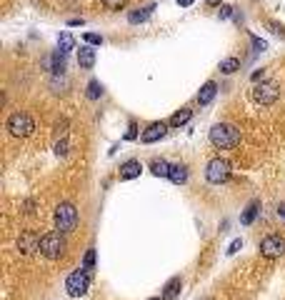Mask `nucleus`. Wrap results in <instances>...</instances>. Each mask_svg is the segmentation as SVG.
<instances>
[{
  "mask_svg": "<svg viewBox=\"0 0 285 300\" xmlns=\"http://www.w3.org/2000/svg\"><path fill=\"white\" fill-rule=\"evenodd\" d=\"M153 10H155V5H145V8H138V10H133V13H130L128 15V20H130V23H133V25H138V23H145V20L153 15Z\"/></svg>",
  "mask_w": 285,
  "mask_h": 300,
  "instance_id": "obj_13",
  "label": "nucleus"
},
{
  "mask_svg": "<svg viewBox=\"0 0 285 300\" xmlns=\"http://www.w3.org/2000/svg\"><path fill=\"white\" fill-rule=\"evenodd\" d=\"M278 88L273 83H260V85H255V90H253V98H255V103H263V105H270V103H275L278 100Z\"/></svg>",
  "mask_w": 285,
  "mask_h": 300,
  "instance_id": "obj_8",
  "label": "nucleus"
},
{
  "mask_svg": "<svg viewBox=\"0 0 285 300\" xmlns=\"http://www.w3.org/2000/svg\"><path fill=\"white\" fill-rule=\"evenodd\" d=\"M93 265H95V250L90 248V250L85 253V263H83V268H85V270H93Z\"/></svg>",
  "mask_w": 285,
  "mask_h": 300,
  "instance_id": "obj_24",
  "label": "nucleus"
},
{
  "mask_svg": "<svg viewBox=\"0 0 285 300\" xmlns=\"http://www.w3.org/2000/svg\"><path fill=\"white\" fill-rule=\"evenodd\" d=\"M170 168H173V165H168L165 160H153V165H150L153 175H158V178H168V175H170Z\"/></svg>",
  "mask_w": 285,
  "mask_h": 300,
  "instance_id": "obj_19",
  "label": "nucleus"
},
{
  "mask_svg": "<svg viewBox=\"0 0 285 300\" xmlns=\"http://www.w3.org/2000/svg\"><path fill=\"white\" fill-rule=\"evenodd\" d=\"M68 25L70 28H78V25H85V20L83 18H73V20H68Z\"/></svg>",
  "mask_w": 285,
  "mask_h": 300,
  "instance_id": "obj_32",
  "label": "nucleus"
},
{
  "mask_svg": "<svg viewBox=\"0 0 285 300\" xmlns=\"http://www.w3.org/2000/svg\"><path fill=\"white\" fill-rule=\"evenodd\" d=\"M83 40L88 43V45H103V38H100V35H95V33H85V35H83Z\"/></svg>",
  "mask_w": 285,
  "mask_h": 300,
  "instance_id": "obj_25",
  "label": "nucleus"
},
{
  "mask_svg": "<svg viewBox=\"0 0 285 300\" xmlns=\"http://www.w3.org/2000/svg\"><path fill=\"white\" fill-rule=\"evenodd\" d=\"M58 48L65 50V53L73 50V48H75V38H73L70 33H60V35H58Z\"/></svg>",
  "mask_w": 285,
  "mask_h": 300,
  "instance_id": "obj_20",
  "label": "nucleus"
},
{
  "mask_svg": "<svg viewBox=\"0 0 285 300\" xmlns=\"http://www.w3.org/2000/svg\"><path fill=\"white\" fill-rule=\"evenodd\" d=\"M278 213H280V215L285 218V203H280V208H278Z\"/></svg>",
  "mask_w": 285,
  "mask_h": 300,
  "instance_id": "obj_36",
  "label": "nucleus"
},
{
  "mask_svg": "<svg viewBox=\"0 0 285 300\" xmlns=\"http://www.w3.org/2000/svg\"><path fill=\"white\" fill-rule=\"evenodd\" d=\"M175 185H183L185 180H188V168L185 165H173L170 168V175H168Z\"/></svg>",
  "mask_w": 285,
  "mask_h": 300,
  "instance_id": "obj_16",
  "label": "nucleus"
},
{
  "mask_svg": "<svg viewBox=\"0 0 285 300\" xmlns=\"http://www.w3.org/2000/svg\"><path fill=\"white\" fill-rule=\"evenodd\" d=\"M135 138V125H130V130L125 133V140H133Z\"/></svg>",
  "mask_w": 285,
  "mask_h": 300,
  "instance_id": "obj_33",
  "label": "nucleus"
},
{
  "mask_svg": "<svg viewBox=\"0 0 285 300\" xmlns=\"http://www.w3.org/2000/svg\"><path fill=\"white\" fill-rule=\"evenodd\" d=\"M205 178H208V183H213V185L225 183V180L230 178V163L223 160V158H213V160L208 163V168H205Z\"/></svg>",
  "mask_w": 285,
  "mask_h": 300,
  "instance_id": "obj_6",
  "label": "nucleus"
},
{
  "mask_svg": "<svg viewBox=\"0 0 285 300\" xmlns=\"http://www.w3.org/2000/svg\"><path fill=\"white\" fill-rule=\"evenodd\" d=\"M88 288H90V275L85 273V268H83V270L70 273V275H68V280H65V290H68V295H70V298H80V295H85V293H88Z\"/></svg>",
  "mask_w": 285,
  "mask_h": 300,
  "instance_id": "obj_5",
  "label": "nucleus"
},
{
  "mask_svg": "<svg viewBox=\"0 0 285 300\" xmlns=\"http://www.w3.org/2000/svg\"><path fill=\"white\" fill-rule=\"evenodd\" d=\"M40 253L45 255L48 260L60 258V255L65 253V240H63V235H60V233H48V235H43V238H40Z\"/></svg>",
  "mask_w": 285,
  "mask_h": 300,
  "instance_id": "obj_4",
  "label": "nucleus"
},
{
  "mask_svg": "<svg viewBox=\"0 0 285 300\" xmlns=\"http://www.w3.org/2000/svg\"><path fill=\"white\" fill-rule=\"evenodd\" d=\"M148 300H165V298H148Z\"/></svg>",
  "mask_w": 285,
  "mask_h": 300,
  "instance_id": "obj_37",
  "label": "nucleus"
},
{
  "mask_svg": "<svg viewBox=\"0 0 285 300\" xmlns=\"http://www.w3.org/2000/svg\"><path fill=\"white\" fill-rule=\"evenodd\" d=\"M240 248H243V240H233V243H230V248H228V255H233V253H238Z\"/></svg>",
  "mask_w": 285,
  "mask_h": 300,
  "instance_id": "obj_29",
  "label": "nucleus"
},
{
  "mask_svg": "<svg viewBox=\"0 0 285 300\" xmlns=\"http://www.w3.org/2000/svg\"><path fill=\"white\" fill-rule=\"evenodd\" d=\"M190 118H193V110H190V108H180L178 113H173V118H170L168 123H170L173 128H180V125H185Z\"/></svg>",
  "mask_w": 285,
  "mask_h": 300,
  "instance_id": "obj_15",
  "label": "nucleus"
},
{
  "mask_svg": "<svg viewBox=\"0 0 285 300\" xmlns=\"http://www.w3.org/2000/svg\"><path fill=\"white\" fill-rule=\"evenodd\" d=\"M268 25H270V30H273L275 35H285V28H283V25H278V23H268Z\"/></svg>",
  "mask_w": 285,
  "mask_h": 300,
  "instance_id": "obj_31",
  "label": "nucleus"
},
{
  "mask_svg": "<svg viewBox=\"0 0 285 300\" xmlns=\"http://www.w3.org/2000/svg\"><path fill=\"white\" fill-rule=\"evenodd\" d=\"M258 208H260V203H258V200H253V203L245 208L243 215H240V223H243V225H250V223L255 220V215H258Z\"/></svg>",
  "mask_w": 285,
  "mask_h": 300,
  "instance_id": "obj_18",
  "label": "nucleus"
},
{
  "mask_svg": "<svg viewBox=\"0 0 285 300\" xmlns=\"http://www.w3.org/2000/svg\"><path fill=\"white\" fill-rule=\"evenodd\" d=\"M168 125H170V123H153L148 130L140 135V140H143V143H155V140H160V138L168 133Z\"/></svg>",
  "mask_w": 285,
  "mask_h": 300,
  "instance_id": "obj_9",
  "label": "nucleus"
},
{
  "mask_svg": "<svg viewBox=\"0 0 285 300\" xmlns=\"http://www.w3.org/2000/svg\"><path fill=\"white\" fill-rule=\"evenodd\" d=\"M215 93H218V85L210 80V83H205L203 88H200V93H198V103L200 105H208L213 98H215Z\"/></svg>",
  "mask_w": 285,
  "mask_h": 300,
  "instance_id": "obj_14",
  "label": "nucleus"
},
{
  "mask_svg": "<svg viewBox=\"0 0 285 300\" xmlns=\"http://www.w3.org/2000/svg\"><path fill=\"white\" fill-rule=\"evenodd\" d=\"M78 63H80V68L90 70V68L95 65V50H93L90 45H80V50H78Z\"/></svg>",
  "mask_w": 285,
  "mask_h": 300,
  "instance_id": "obj_11",
  "label": "nucleus"
},
{
  "mask_svg": "<svg viewBox=\"0 0 285 300\" xmlns=\"http://www.w3.org/2000/svg\"><path fill=\"white\" fill-rule=\"evenodd\" d=\"M253 45H255V50H260V53H263V50L268 48V43H265V40H260V38H253Z\"/></svg>",
  "mask_w": 285,
  "mask_h": 300,
  "instance_id": "obj_28",
  "label": "nucleus"
},
{
  "mask_svg": "<svg viewBox=\"0 0 285 300\" xmlns=\"http://www.w3.org/2000/svg\"><path fill=\"white\" fill-rule=\"evenodd\" d=\"M125 3H128V0H103V5H105L108 10H120Z\"/></svg>",
  "mask_w": 285,
  "mask_h": 300,
  "instance_id": "obj_26",
  "label": "nucleus"
},
{
  "mask_svg": "<svg viewBox=\"0 0 285 300\" xmlns=\"http://www.w3.org/2000/svg\"><path fill=\"white\" fill-rule=\"evenodd\" d=\"M203 3H208V5H220L223 0H203Z\"/></svg>",
  "mask_w": 285,
  "mask_h": 300,
  "instance_id": "obj_35",
  "label": "nucleus"
},
{
  "mask_svg": "<svg viewBox=\"0 0 285 300\" xmlns=\"http://www.w3.org/2000/svg\"><path fill=\"white\" fill-rule=\"evenodd\" d=\"M193 3H195V0H178V5H180V8H190Z\"/></svg>",
  "mask_w": 285,
  "mask_h": 300,
  "instance_id": "obj_34",
  "label": "nucleus"
},
{
  "mask_svg": "<svg viewBox=\"0 0 285 300\" xmlns=\"http://www.w3.org/2000/svg\"><path fill=\"white\" fill-rule=\"evenodd\" d=\"M65 153H68V138H63V140L55 143V155H65Z\"/></svg>",
  "mask_w": 285,
  "mask_h": 300,
  "instance_id": "obj_27",
  "label": "nucleus"
},
{
  "mask_svg": "<svg viewBox=\"0 0 285 300\" xmlns=\"http://www.w3.org/2000/svg\"><path fill=\"white\" fill-rule=\"evenodd\" d=\"M78 225V210L70 203H60L55 208V228L60 233H73Z\"/></svg>",
  "mask_w": 285,
  "mask_h": 300,
  "instance_id": "obj_2",
  "label": "nucleus"
},
{
  "mask_svg": "<svg viewBox=\"0 0 285 300\" xmlns=\"http://www.w3.org/2000/svg\"><path fill=\"white\" fill-rule=\"evenodd\" d=\"M8 130H10V135H15V138H28V135H33V130H35V120H33L28 113H13V115L8 118Z\"/></svg>",
  "mask_w": 285,
  "mask_h": 300,
  "instance_id": "obj_3",
  "label": "nucleus"
},
{
  "mask_svg": "<svg viewBox=\"0 0 285 300\" xmlns=\"http://www.w3.org/2000/svg\"><path fill=\"white\" fill-rule=\"evenodd\" d=\"M238 68H240V60H238V58H225V60L220 63V70H223L225 75H233Z\"/></svg>",
  "mask_w": 285,
  "mask_h": 300,
  "instance_id": "obj_22",
  "label": "nucleus"
},
{
  "mask_svg": "<svg viewBox=\"0 0 285 300\" xmlns=\"http://www.w3.org/2000/svg\"><path fill=\"white\" fill-rule=\"evenodd\" d=\"M230 15H233V8H230V5H220V18H223V20H228Z\"/></svg>",
  "mask_w": 285,
  "mask_h": 300,
  "instance_id": "obj_30",
  "label": "nucleus"
},
{
  "mask_svg": "<svg viewBox=\"0 0 285 300\" xmlns=\"http://www.w3.org/2000/svg\"><path fill=\"white\" fill-rule=\"evenodd\" d=\"M140 170H143L140 160H128V163L120 165V178H123V180H133V178L140 175Z\"/></svg>",
  "mask_w": 285,
  "mask_h": 300,
  "instance_id": "obj_12",
  "label": "nucleus"
},
{
  "mask_svg": "<svg viewBox=\"0 0 285 300\" xmlns=\"http://www.w3.org/2000/svg\"><path fill=\"white\" fill-rule=\"evenodd\" d=\"M65 55H68V53H65V50H60V48L53 53V58H50V63H48L53 73H60V70L65 68Z\"/></svg>",
  "mask_w": 285,
  "mask_h": 300,
  "instance_id": "obj_17",
  "label": "nucleus"
},
{
  "mask_svg": "<svg viewBox=\"0 0 285 300\" xmlns=\"http://www.w3.org/2000/svg\"><path fill=\"white\" fill-rule=\"evenodd\" d=\"M103 95V85L98 83V80H90V83H88V98H90V100H98Z\"/></svg>",
  "mask_w": 285,
  "mask_h": 300,
  "instance_id": "obj_23",
  "label": "nucleus"
},
{
  "mask_svg": "<svg viewBox=\"0 0 285 300\" xmlns=\"http://www.w3.org/2000/svg\"><path fill=\"white\" fill-rule=\"evenodd\" d=\"M18 250H23L25 255H28V253H33V250H40V238H35L33 233L20 235V240H18Z\"/></svg>",
  "mask_w": 285,
  "mask_h": 300,
  "instance_id": "obj_10",
  "label": "nucleus"
},
{
  "mask_svg": "<svg viewBox=\"0 0 285 300\" xmlns=\"http://www.w3.org/2000/svg\"><path fill=\"white\" fill-rule=\"evenodd\" d=\"M178 290H180V278H170V283L165 285V300H173L175 295H178Z\"/></svg>",
  "mask_w": 285,
  "mask_h": 300,
  "instance_id": "obj_21",
  "label": "nucleus"
},
{
  "mask_svg": "<svg viewBox=\"0 0 285 300\" xmlns=\"http://www.w3.org/2000/svg\"><path fill=\"white\" fill-rule=\"evenodd\" d=\"M285 253V238H280V235H265L260 243V255L263 258H280V255Z\"/></svg>",
  "mask_w": 285,
  "mask_h": 300,
  "instance_id": "obj_7",
  "label": "nucleus"
},
{
  "mask_svg": "<svg viewBox=\"0 0 285 300\" xmlns=\"http://www.w3.org/2000/svg\"><path fill=\"white\" fill-rule=\"evenodd\" d=\"M210 143L215 148H220V150H230L240 143V130L230 123H218L210 130Z\"/></svg>",
  "mask_w": 285,
  "mask_h": 300,
  "instance_id": "obj_1",
  "label": "nucleus"
}]
</instances>
